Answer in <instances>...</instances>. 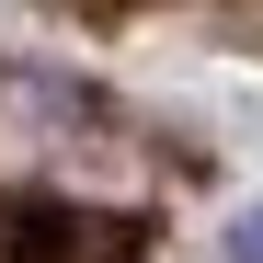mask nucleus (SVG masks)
I'll return each mask as SVG.
<instances>
[{
    "label": "nucleus",
    "mask_w": 263,
    "mask_h": 263,
    "mask_svg": "<svg viewBox=\"0 0 263 263\" xmlns=\"http://www.w3.org/2000/svg\"><path fill=\"white\" fill-rule=\"evenodd\" d=\"M138 217H80V206H34V195H12L0 206V252L12 263H138Z\"/></svg>",
    "instance_id": "nucleus-1"
},
{
    "label": "nucleus",
    "mask_w": 263,
    "mask_h": 263,
    "mask_svg": "<svg viewBox=\"0 0 263 263\" xmlns=\"http://www.w3.org/2000/svg\"><path fill=\"white\" fill-rule=\"evenodd\" d=\"M229 263H263V206H252V217H229Z\"/></svg>",
    "instance_id": "nucleus-2"
}]
</instances>
